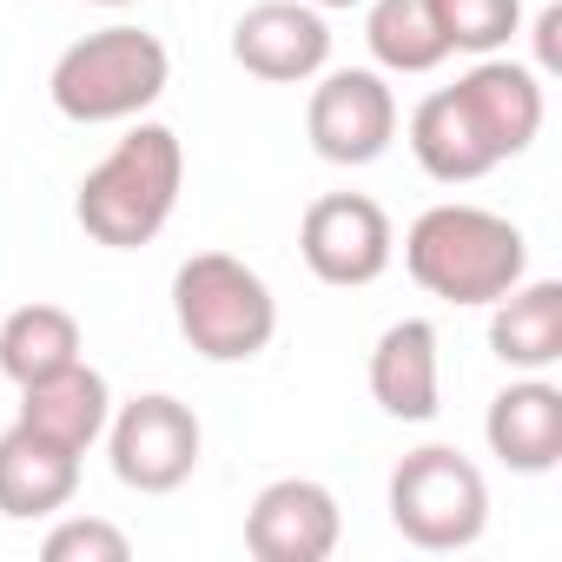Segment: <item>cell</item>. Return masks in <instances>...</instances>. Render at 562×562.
<instances>
[{
    "label": "cell",
    "mask_w": 562,
    "mask_h": 562,
    "mask_svg": "<svg viewBox=\"0 0 562 562\" xmlns=\"http://www.w3.org/2000/svg\"><path fill=\"white\" fill-rule=\"evenodd\" d=\"M404 271L443 305H496L529 278V238L490 205H430L404 232Z\"/></svg>",
    "instance_id": "6da1fadb"
},
{
    "label": "cell",
    "mask_w": 562,
    "mask_h": 562,
    "mask_svg": "<svg viewBox=\"0 0 562 562\" xmlns=\"http://www.w3.org/2000/svg\"><path fill=\"white\" fill-rule=\"evenodd\" d=\"M179 186H186V146L172 126L159 120H139L87 179H80V199H74V218L93 245L106 251H139L166 232L172 205H179Z\"/></svg>",
    "instance_id": "7a4b0ae2"
},
{
    "label": "cell",
    "mask_w": 562,
    "mask_h": 562,
    "mask_svg": "<svg viewBox=\"0 0 562 562\" xmlns=\"http://www.w3.org/2000/svg\"><path fill=\"white\" fill-rule=\"evenodd\" d=\"M166 80H172L166 41L146 34V27L113 21V27L74 41L54 60L47 93H54L60 120H74V126H120V120H139L166 93Z\"/></svg>",
    "instance_id": "3957f363"
},
{
    "label": "cell",
    "mask_w": 562,
    "mask_h": 562,
    "mask_svg": "<svg viewBox=\"0 0 562 562\" xmlns=\"http://www.w3.org/2000/svg\"><path fill=\"white\" fill-rule=\"evenodd\" d=\"M172 318L205 364H251L278 338L271 285L232 251H192L172 271Z\"/></svg>",
    "instance_id": "277c9868"
},
{
    "label": "cell",
    "mask_w": 562,
    "mask_h": 562,
    "mask_svg": "<svg viewBox=\"0 0 562 562\" xmlns=\"http://www.w3.org/2000/svg\"><path fill=\"white\" fill-rule=\"evenodd\" d=\"M391 529L411 549H430V555L470 549L490 529V483H483V470L463 450H450V443L411 450L391 470Z\"/></svg>",
    "instance_id": "5b68a950"
},
{
    "label": "cell",
    "mask_w": 562,
    "mask_h": 562,
    "mask_svg": "<svg viewBox=\"0 0 562 562\" xmlns=\"http://www.w3.org/2000/svg\"><path fill=\"white\" fill-rule=\"evenodd\" d=\"M199 450H205V430H199L192 404H179L166 391H146V397H133L106 417L113 476L139 496H172L179 483H192Z\"/></svg>",
    "instance_id": "8992f818"
},
{
    "label": "cell",
    "mask_w": 562,
    "mask_h": 562,
    "mask_svg": "<svg viewBox=\"0 0 562 562\" xmlns=\"http://www.w3.org/2000/svg\"><path fill=\"white\" fill-rule=\"evenodd\" d=\"M299 251H305L318 285L358 292V285H378V278L391 271L397 232H391V212L378 199H364V192H325L299 218Z\"/></svg>",
    "instance_id": "52a82bcc"
},
{
    "label": "cell",
    "mask_w": 562,
    "mask_h": 562,
    "mask_svg": "<svg viewBox=\"0 0 562 562\" xmlns=\"http://www.w3.org/2000/svg\"><path fill=\"white\" fill-rule=\"evenodd\" d=\"M305 139L325 166H378L397 139V93L378 67H338L312 87Z\"/></svg>",
    "instance_id": "ba28073f"
},
{
    "label": "cell",
    "mask_w": 562,
    "mask_h": 562,
    "mask_svg": "<svg viewBox=\"0 0 562 562\" xmlns=\"http://www.w3.org/2000/svg\"><path fill=\"white\" fill-rule=\"evenodd\" d=\"M232 60L251 80L271 87H305L331 67V27L312 0H258L232 27Z\"/></svg>",
    "instance_id": "9c48e42d"
},
{
    "label": "cell",
    "mask_w": 562,
    "mask_h": 562,
    "mask_svg": "<svg viewBox=\"0 0 562 562\" xmlns=\"http://www.w3.org/2000/svg\"><path fill=\"white\" fill-rule=\"evenodd\" d=\"M345 536V509L318 476H278L245 509V549L258 562H325Z\"/></svg>",
    "instance_id": "30bf717a"
},
{
    "label": "cell",
    "mask_w": 562,
    "mask_h": 562,
    "mask_svg": "<svg viewBox=\"0 0 562 562\" xmlns=\"http://www.w3.org/2000/svg\"><path fill=\"white\" fill-rule=\"evenodd\" d=\"M450 93L463 100V113L483 133V146L496 153V166L516 159V153H529L536 133H542V113H549L542 106V74L522 67V60H503V54H483Z\"/></svg>",
    "instance_id": "8fae6325"
},
{
    "label": "cell",
    "mask_w": 562,
    "mask_h": 562,
    "mask_svg": "<svg viewBox=\"0 0 562 562\" xmlns=\"http://www.w3.org/2000/svg\"><path fill=\"white\" fill-rule=\"evenodd\" d=\"M483 437H490V457L509 463L516 476H549L562 463V391L542 371H522L490 397Z\"/></svg>",
    "instance_id": "7c38bea8"
},
{
    "label": "cell",
    "mask_w": 562,
    "mask_h": 562,
    "mask_svg": "<svg viewBox=\"0 0 562 562\" xmlns=\"http://www.w3.org/2000/svg\"><path fill=\"white\" fill-rule=\"evenodd\" d=\"M371 397L397 424H430L443 404V364H437V325L430 318H397L371 345Z\"/></svg>",
    "instance_id": "4fadbf2b"
},
{
    "label": "cell",
    "mask_w": 562,
    "mask_h": 562,
    "mask_svg": "<svg viewBox=\"0 0 562 562\" xmlns=\"http://www.w3.org/2000/svg\"><path fill=\"white\" fill-rule=\"evenodd\" d=\"M80 490V450L27 430L14 417V430H0V516L8 522H41L54 509H67Z\"/></svg>",
    "instance_id": "5bb4252c"
},
{
    "label": "cell",
    "mask_w": 562,
    "mask_h": 562,
    "mask_svg": "<svg viewBox=\"0 0 562 562\" xmlns=\"http://www.w3.org/2000/svg\"><path fill=\"white\" fill-rule=\"evenodd\" d=\"M106 417H113V384L87 358L21 384V424L54 437V443H67V450H80V457L106 437Z\"/></svg>",
    "instance_id": "9a60e30c"
},
{
    "label": "cell",
    "mask_w": 562,
    "mask_h": 562,
    "mask_svg": "<svg viewBox=\"0 0 562 562\" xmlns=\"http://www.w3.org/2000/svg\"><path fill=\"white\" fill-rule=\"evenodd\" d=\"M490 351L509 371H549L562 364V285L555 278H522L490 305Z\"/></svg>",
    "instance_id": "2e32d148"
},
{
    "label": "cell",
    "mask_w": 562,
    "mask_h": 562,
    "mask_svg": "<svg viewBox=\"0 0 562 562\" xmlns=\"http://www.w3.org/2000/svg\"><path fill=\"white\" fill-rule=\"evenodd\" d=\"M411 153H417V166L437 186H470V179L496 172V153L483 146V133L470 126V113H463V100L450 87H437L430 100H417V113H411Z\"/></svg>",
    "instance_id": "e0dca14e"
},
{
    "label": "cell",
    "mask_w": 562,
    "mask_h": 562,
    "mask_svg": "<svg viewBox=\"0 0 562 562\" xmlns=\"http://www.w3.org/2000/svg\"><path fill=\"white\" fill-rule=\"evenodd\" d=\"M364 47L384 74H437L450 60L437 0H371L364 14Z\"/></svg>",
    "instance_id": "ac0fdd59"
},
{
    "label": "cell",
    "mask_w": 562,
    "mask_h": 562,
    "mask_svg": "<svg viewBox=\"0 0 562 562\" xmlns=\"http://www.w3.org/2000/svg\"><path fill=\"white\" fill-rule=\"evenodd\" d=\"M87 351L80 338V318L60 312V305H21L0 318V371H8L14 384H34L60 364H74Z\"/></svg>",
    "instance_id": "d6986e66"
},
{
    "label": "cell",
    "mask_w": 562,
    "mask_h": 562,
    "mask_svg": "<svg viewBox=\"0 0 562 562\" xmlns=\"http://www.w3.org/2000/svg\"><path fill=\"white\" fill-rule=\"evenodd\" d=\"M450 54H503L522 27V0H437Z\"/></svg>",
    "instance_id": "ffe728a7"
},
{
    "label": "cell",
    "mask_w": 562,
    "mask_h": 562,
    "mask_svg": "<svg viewBox=\"0 0 562 562\" xmlns=\"http://www.w3.org/2000/svg\"><path fill=\"white\" fill-rule=\"evenodd\" d=\"M41 555H47V562H126L133 542H126V529L106 522V516H67V522L47 529Z\"/></svg>",
    "instance_id": "44dd1931"
},
{
    "label": "cell",
    "mask_w": 562,
    "mask_h": 562,
    "mask_svg": "<svg viewBox=\"0 0 562 562\" xmlns=\"http://www.w3.org/2000/svg\"><path fill=\"white\" fill-rule=\"evenodd\" d=\"M555 67H562V8L549 0L536 14V74H555Z\"/></svg>",
    "instance_id": "7402d4cb"
},
{
    "label": "cell",
    "mask_w": 562,
    "mask_h": 562,
    "mask_svg": "<svg viewBox=\"0 0 562 562\" xmlns=\"http://www.w3.org/2000/svg\"><path fill=\"white\" fill-rule=\"evenodd\" d=\"M312 8H318V14H331V8H358V0H312Z\"/></svg>",
    "instance_id": "603a6c76"
},
{
    "label": "cell",
    "mask_w": 562,
    "mask_h": 562,
    "mask_svg": "<svg viewBox=\"0 0 562 562\" xmlns=\"http://www.w3.org/2000/svg\"><path fill=\"white\" fill-rule=\"evenodd\" d=\"M93 8H139V0H93Z\"/></svg>",
    "instance_id": "cb8c5ba5"
}]
</instances>
